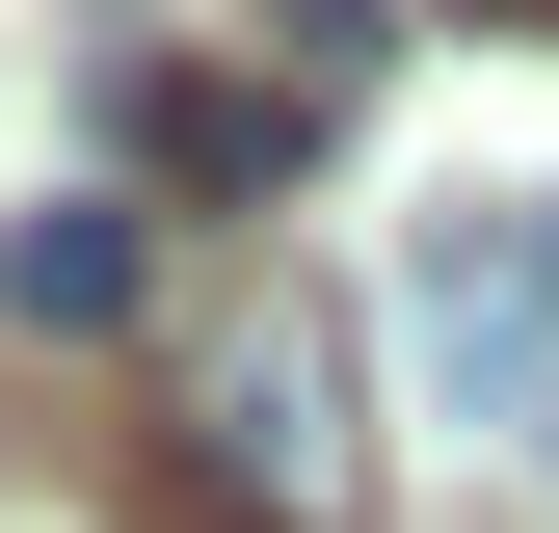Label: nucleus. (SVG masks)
<instances>
[{"instance_id": "2", "label": "nucleus", "mask_w": 559, "mask_h": 533, "mask_svg": "<svg viewBox=\"0 0 559 533\" xmlns=\"http://www.w3.org/2000/svg\"><path fill=\"white\" fill-rule=\"evenodd\" d=\"M133 161L214 187V214H266V187L320 161V81H160V54H133Z\"/></svg>"}, {"instance_id": "4", "label": "nucleus", "mask_w": 559, "mask_h": 533, "mask_svg": "<svg viewBox=\"0 0 559 533\" xmlns=\"http://www.w3.org/2000/svg\"><path fill=\"white\" fill-rule=\"evenodd\" d=\"M427 347H453V374H533V294H507V240H453V266H427Z\"/></svg>"}, {"instance_id": "3", "label": "nucleus", "mask_w": 559, "mask_h": 533, "mask_svg": "<svg viewBox=\"0 0 559 533\" xmlns=\"http://www.w3.org/2000/svg\"><path fill=\"white\" fill-rule=\"evenodd\" d=\"M133 294H160V240H133V187H53V214L0 240V320H27V347H107Z\"/></svg>"}, {"instance_id": "5", "label": "nucleus", "mask_w": 559, "mask_h": 533, "mask_svg": "<svg viewBox=\"0 0 559 533\" xmlns=\"http://www.w3.org/2000/svg\"><path fill=\"white\" fill-rule=\"evenodd\" d=\"M453 27H559V0H453Z\"/></svg>"}, {"instance_id": "6", "label": "nucleus", "mask_w": 559, "mask_h": 533, "mask_svg": "<svg viewBox=\"0 0 559 533\" xmlns=\"http://www.w3.org/2000/svg\"><path fill=\"white\" fill-rule=\"evenodd\" d=\"M533 266H559V187H533Z\"/></svg>"}, {"instance_id": "1", "label": "nucleus", "mask_w": 559, "mask_h": 533, "mask_svg": "<svg viewBox=\"0 0 559 533\" xmlns=\"http://www.w3.org/2000/svg\"><path fill=\"white\" fill-rule=\"evenodd\" d=\"M160 481L214 507V533H373V374H346L320 294L187 320V374H160Z\"/></svg>"}]
</instances>
